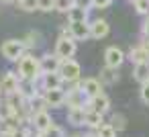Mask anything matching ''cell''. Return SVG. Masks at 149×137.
Returning a JSON list of instances; mask_svg holds the SVG:
<instances>
[{
	"label": "cell",
	"instance_id": "cell-1",
	"mask_svg": "<svg viewBox=\"0 0 149 137\" xmlns=\"http://www.w3.org/2000/svg\"><path fill=\"white\" fill-rule=\"evenodd\" d=\"M17 70H19V76L23 80H39L41 74H43L41 72V59H37L31 53H25L17 62Z\"/></svg>",
	"mask_w": 149,
	"mask_h": 137
},
{
	"label": "cell",
	"instance_id": "cell-2",
	"mask_svg": "<svg viewBox=\"0 0 149 137\" xmlns=\"http://www.w3.org/2000/svg\"><path fill=\"white\" fill-rule=\"evenodd\" d=\"M25 51H27V45H25L23 39H8L0 45V53L8 62H19L25 55Z\"/></svg>",
	"mask_w": 149,
	"mask_h": 137
},
{
	"label": "cell",
	"instance_id": "cell-3",
	"mask_svg": "<svg viewBox=\"0 0 149 137\" xmlns=\"http://www.w3.org/2000/svg\"><path fill=\"white\" fill-rule=\"evenodd\" d=\"M59 74L65 82H78L80 80V74H82V68L76 59L68 57V59H61V66H59Z\"/></svg>",
	"mask_w": 149,
	"mask_h": 137
},
{
	"label": "cell",
	"instance_id": "cell-4",
	"mask_svg": "<svg viewBox=\"0 0 149 137\" xmlns=\"http://www.w3.org/2000/svg\"><path fill=\"white\" fill-rule=\"evenodd\" d=\"M76 39L74 37H59L57 43H55V53L61 57V59H68V57H74L76 55Z\"/></svg>",
	"mask_w": 149,
	"mask_h": 137
},
{
	"label": "cell",
	"instance_id": "cell-5",
	"mask_svg": "<svg viewBox=\"0 0 149 137\" xmlns=\"http://www.w3.org/2000/svg\"><path fill=\"white\" fill-rule=\"evenodd\" d=\"M63 82H65V80L61 78L59 72H45V74H41V78L37 80L41 92H43V90H51V88H61Z\"/></svg>",
	"mask_w": 149,
	"mask_h": 137
},
{
	"label": "cell",
	"instance_id": "cell-6",
	"mask_svg": "<svg viewBox=\"0 0 149 137\" xmlns=\"http://www.w3.org/2000/svg\"><path fill=\"white\" fill-rule=\"evenodd\" d=\"M43 96H45V102L47 106L51 108H59L68 102V92L61 90V88H51V90H43Z\"/></svg>",
	"mask_w": 149,
	"mask_h": 137
},
{
	"label": "cell",
	"instance_id": "cell-7",
	"mask_svg": "<svg viewBox=\"0 0 149 137\" xmlns=\"http://www.w3.org/2000/svg\"><path fill=\"white\" fill-rule=\"evenodd\" d=\"M70 33H72V37L76 41H86L88 37H92L88 21H72L70 23Z\"/></svg>",
	"mask_w": 149,
	"mask_h": 137
},
{
	"label": "cell",
	"instance_id": "cell-8",
	"mask_svg": "<svg viewBox=\"0 0 149 137\" xmlns=\"http://www.w3.org/2000/svg\"><path fill=\"white\" fill-rule=\"evenodd\" d=\"M86 108H88V110H96V113L106 115V113H108V108H110V100H108V96H106L104 92H100V94H96V96L88 98Z\"/></svg>",
	"mask_w": 149,
	"mask_h": 137
},
{
	"label": "cell",
	"instance_id": "cell-9",
	"mask_svg": "<svg viewBox=\"0 0 149 137\" xmlns=\"http://www.w3.org/2000/svg\"><path fill=\"white\" fill-rule=\"evenodd\" d=\"M125 53L118 49V47H108L106 51H104V64L108 66V68H114V70H118L120 66H123V62H125Z\"/></svg>",
	"mask_w": 149,
	"mask_h": 137
},
{
	"label": "cell",
	"instance_id": "cell-10",
	"mask_svg": "<svg viewBox=\"0 0 149 137\" xmlns=\"http://www.w3.org/2000/svg\"><path fill=\"white\" fill-rule=\"evenodd\" d=\"M0 86H2V92L4 94H13L21 88V76H17L15 72H6L0 80Z\"/></svg>",
	"mask_w": 149,
	"mask_h": 137
},
{
	"label": "cell",
	"instance_id": "cell-11",
	"mask_svg": "<svg viewBox=\"0 0 149 137\" xmlns=\"http://www.w3.org/2000/svg\"><path fill=\"white\" fill-rule=\"evenodd\" d=\"M41 59V72H59V66H61V57L57 53H45L39 57Z\"/></svg>",
	"mask_w": 149,
	"mask_h": 137
},
{
	"label": "cell",
	"instance_id": "cell-12",
	"mask_svg": "<svg viewBox=\"0 0 149 137\" xmlns=\"http://www.w3.org/2000/svg\"><path fill=\"white\" fill-rule=\"evenodd\" d=\"M86 113H88L86 106H70V110H68V123H72L74 127L86 125Z\"/></svg>",
	"mask_w": 149,
	"mask_h": 137
},
{
	"label": "cell",
	"instance_id": "cell-13",
	"mask_svg": "<svg viewBox=\"0 0 149 137\" xmlns=\"http://www.w3.org/2000/svg\"><path fill=\"white\" fill-rule=\"evenodd\" d=\"M80 86H82V90H84V94H86L88 98H92V96H96V94H100V92H102V82H100V80H96V78L80 80Z\"/></svg>",
	"mask_w": 149,
	"mask_h": 137
},
{
	"label": "cell",
	"instance_id": "cell-14",
	"mask_svg": "<svg viewBox=\"0 0 149 137\" xmlns=\"http://www.w3.org/2000/svg\"><path fill=\"white\" fill-rule=\"evenodd\" d=\"M31 125L35 127V131L43 133L49 125H53V121H51V117H49V113H47V110H41V113H35V115H33Z\"/></svg>",
	"mask_w": 149,
	"mask_h": 137
},
{
	"label": "cell",
	"instance_id": "cell-15",
	"mask_svg": "<svg viewBox=\"0 0 149 137\" xmlns=\"http://www.w3.org/2000/svg\"><path fill=\"white\" fill-rule=\"evenodd\" d=\"M108 31H110V25H108L104 19H96V21L90 23V33H92L94 39H102V37H106Z\"/></svg>",
	"mask_w": 149,
	"mask_h": 137
},
{
	"label": "cell",
	"instance_id": "cell-16",
	"mask_svg": "<svg viewBox=\"0 0 149 137\" xmlns=\"http://www.w3.org/2000/svg\"><path fill=\"white\" fill-rule=\"evenodd\" d=\"M133 64H141V62H149V49L141 43V45H137V47H133L131 51H129V55H127Z\"/></svg>",
	"mask_w": 149,
	"mask_h": 137
},
{
	"label": "cell",
	"instance_id": "cell-17",
	"mask_svg": "<svg viewBox=\"0 0 149 137\" xmlns=\"http://www.w3.org/2000/svg\"><path fill=\"white\" fill-rule=\"evenodd\" d=\"M100 125H104V115L96 113V110H88L86 113V127H90V129L96 131Z\"/></svg>",
	"mask_w": 149,
	"mask_h": 137
},
{
	"label": "cell",
	"instance_id": "cell-18",
	"mask_svg": "<svg viewBox=\"0 0 149 137\" xmlns=\"http://www.w3.org/2000/svg\"><path fill=\"white\" fill-rule=\"evenodd\" d=\"M133 76L137 82H147L149 80V62H141V64H135V70H133Z\"/></svg>",
	"mask_w": 149,
	"mask_h": 137
},
{
	"label": "cell",
	"instance_id": "cell-19",
	"mask_svg": "<svg viewBox=\"0 0 149 137\" xmlns=\"http://www.w3.org/2000/svg\"><path fill=\"white\" fill-rule=\"evenodd\" d=\"M88 13H90V8H84V6H74L70 13H68V21L72 23V21H88Z\"/></svg>",
	"mask_w": 149,
	"mask_h": 137
},
{
	"label": "cell",
	"instance_id": "cell-20",
	"mask_svg": "<svg viewBox=\"0 0 149 137\" xmlns=\"http://www.w3.org/2000/svg\"><path fill=\"white\" fill-rule=\"evenodd\" d=\"M116 80H118V74H116L114 68H108V66H106V68L100 72V82H102V84H114Z\"/></svg>",
	"mask_w": 149,
	"mask_h": 137
},
{
	"label": "cell",
	"instance_id": "cell-21",
	"mask_svg": "<svg viewBox=\"0 0 149 137\" xmlns=\"http://www.w3.org/2000/svg\"><path fill=\"white\" fill-rule=\"evenodd\" d=\"M98 137H116V129L112 127V123H104L96 129Z\"/></svg>",
	"mask_w": 149,
	"mask_h": 137
},
{
	"label": "cell",
	"instance_id": "cell-22",
	"mask_svg": "<svg viewBox=\"0 0 149 137\" xmlns=\"http://www.w3.org/2000/svg\"><path fill=\"white\" fill-rule=\"evenodd\" d=\"M74 6H76V0H55V10H59V13L68 15Z\"/></svg>",
	"mask_w": 149,
	"mask_h": 137
},
{
	"label": "cell",
	"instance_id": "cell-23",
	"mask_svg": "<svg viewBox=\"0 0 149 137\" xmlns=\"http://www.w3.org/2000/svg\"><path fill=\"white\" fill-rule=\"evenodd\" d=\"M23 41H25L27 49H33V47H37V45H39V41H41V35H39L37 31H31V33H29V35L23 39Z\"/></svg>",
	"mask_w": 149,
	"mask_h": 137
},
{
	"label": "cell",
	"instance_id": "cell-24",
	"mask_svg": "<svg viewBox=\"0 0 149 137\" xmlns=\"http://www.w3.org/2000/svg\"><path fill=\"white\" fill-rule=\"evenodd\" d=\"M37 133H39V131H37ZM43 137H65V135H63V129L53 123V125H49V127L43 131Z\"/></svg>",
	"mask_w": 149,
	"mask_h": 137
},
{
	"label": "cell",
	"instance_id": "cell-25",
	"mask_svg": "<svg viewBox=\"0 0 149 137\" xmlns=\"http://www.w3.org/2000/svg\"><path fill=\"white\" fill-rule=\"evenodd\" d=\"M133 6L141 17H149V0H137Z\"/></svg>",
	"mask_w": 149,
	"mask_h": 137
},
{
	"label": "cell",
	"instance_id": "cell-26",
	"mask_svg": "<svg viewBox=\"0 0 149 137\" xmlns=\"http://www.w3.org/2000/svg\"><path fill=\"white\" fill-rule=\"evenodd\" d=\"M19 4H21V8L27 10V13L39 10V0H19Z\"/></svg>",
	"mask_w": 149,
	"mask_h": 137
},
{
	"label": "cell",
	"instance_id": "cell-27",
	"mask_svg": "<svg viewBox=\"0 0 149 137\" xmlns=\"http://www.w3.org/2000/svg\"><path fill=\"white\" fill-rule=\"evenodd\" d=\"M110 123H112V127H114L116 131H123V129L127 127V119H125L123 115H112Z\"/></svg>",
	"mask_w": 149,
	"mask_h": 137
},
{
	"label": "cell",
	"instance_id": "cell-28",
	"mask_svg": "<svg viewBox=\"0 0 149 137\" xmlns=\"http://www.w3.org/2000/svg\"><path fill=\"white\" fill-rule=\"evenodd\" d=\"M39 10H43V13L55 10V0H39Z\"/></svg>",
	"mask_w": 149,
	"mask_h": 137
},
{
	"label": "cell",
	"instance_id": "cell-29",
	"mask_svg": "<svg viewBox=\"0 0 149 137\" xmlns=\"http://www.w3.org/2000/svg\"><path fill=\"white\" fill-rule=\"evenodd\" d=\"M141 100L145 104H149V80L141 84Z\"/></svg>",
	"mask_w": 149,
	"mask_h": 137
},
{
	"label": "cell",
	"instance_id": "cell-30",
	"mask_svg": "<svg viewBox=\"0 0 149 137\" xmlns=\"http://www.w3.org/2000/svg\"><path fill=\"white\" fill-rule=\"evenodd\" d=\"M110 4H112V0H92V8H98V10L108 8Z\"/></svg>",
	"mask_w": 149,
	"mask_h": 137
},
{
	"label": "cell",
	"instance_id": "cell-31",
	"mask_svg": "<svg viewBox=\"0 0 149 137\" xmlns=\"http://www.w3.org/2000/svg\"><path fill=\"white\" fill-rule=\"evenodd\" d=\"M78 6H84V8H92V0H76Z\"/></svg>",
	"mask_w": 149,
	"mask_h": 137
},
{
	"label": "cell",
	"instance_id": "cell-32",
	"mask_svg": "<svg viewBox=\"0 0 149 137\" xmlns=\"http://www.w3.org/2000/svg\"><path fill=\"white\" fill-rule=\"evenodd\" d=\"M82 137H98V133H86V135H82Z\"/></svg>",
	"mask_w": 149,
	"mask_h": 137
},
{
	"label": "cell",
	"instance_id": "cell-33",
	"mask_svg": "<svg viewBox=\"0 0 149 137\" xmlns=\"http://www.w3.org/2000/svg\"><path fill=\"white\" fill-rule=\"evenodd\" d=\"M2 2H15V0H2Z\"/></svg>",
	"mask_w": 149,
	"mask_h": 137
},
{
	"label": "cell",
	"instance_id": "cell-34",
	"mask_svg": "<svg viewBox=\"0 0 149 137\" xmlns=\"http://www.w3.org/2000/svg\"><path fill=\"white\" fill-rule=\"evenodd\" d=\"M72 137H82V135H78V133H76V135H72Z\"/></svg>",
	"mask_w": 149,
	"mask_h": 137
},
{
	"label": "cell",
	"instance_id": "cell-35",
	"mask_svg": "<svg viewBox=\"0 0 149 137\" xmlns=\"http://www.w3.org/2000/svg\"><path fill=\"white\" fill-rule=\"evenodd\" d=\"M0 94H2V86H0Z\"/></svg>",
	"mask_w": 149,
	"mask_h": 137
},
{
	"label": "cell",
	"instance_id": "cell-36",
	"mask_svg": "<svg viewBox=\"0 0 149 137\" xmlns=\"http://www.w3.org/2000/svg\"><path fill=\"white\" fill-rule=\"evenodd\" d=\"M131 2H133V4H135V2H137V0H131Z\"/></svg>",
	"mask_w": 149,
	"mask_h": 137
}]
</instances>
